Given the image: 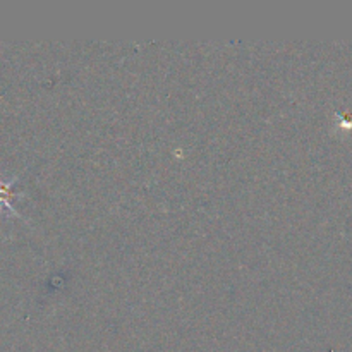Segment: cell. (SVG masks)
I'll list each match as a JSON object with an SVG mask.
<instances>
[{
  "label": "cell",
  "instance_id": "1",
  "mask_svg": "<svg viewBox=\"0 0 352 352\" xmlns=\"http://www.w3.org/2000/svg\"><path fill=\"white\" fill-rule=\"evenodd\" d=\"M17 179H10V181H0V210H9L12 215L21 217L17 210H14V206L10 205V198H14V192L10 191L12 184H16Z\"/></svg>",
  "mask_w": 352,
  "mask_h": 352
}]
</instances>
